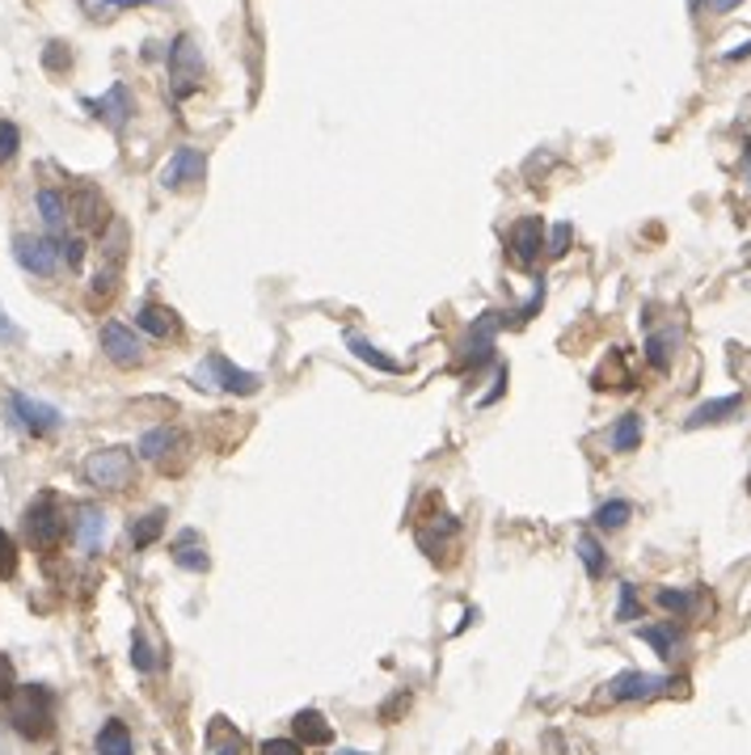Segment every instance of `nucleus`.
<instances>
[{
	"mask_svg": "<svg viewBox=\"0 0 751 755\" xmlns=\"http://www.w3.org/2000/svg\"><path fill=\"white\" fill-rule=\"evenodd\" d=\"M63 203H68V220H76V228H85V232H106L110 207H106V199H102V190L97 187H76Z\"/></svg>",
	"mask_w": 751,
	"mask_h": 755,
	"instance_id": "10",
	"label": "nucleus"
},
{
	"mask_svg": "<svg viewBox=\"0 0 751 755\" xmlns=\"http://www.w3.org/2000/svg\"><path fill=\"white\" fill-rule=\"evenodd\" d=\"M346 347H350V355H355L359 363H368V368H376V372H389V376H402V372H406V363H402V359L384 355L376 343L359 338V334H350V338H346Z\"/></svg>",
	"mask_w": 751,
	"mask_h": 755,
	"instance_id": "19",
	"label": "nucleus"
},
{
	"mask_svg": "<svg viewBox=\"0 0 751 755\" xmlns=\"http://www.w3.org/2000/svg\"><path fill=\"white\" fill-rule=\"evenodd\" d=\"M203 178H207V157L199 148H190V144H182L174 157L160 165V187L165 190H187L194 182H203Z\"/></svg>",
	"mask_w": 751,
	"mask_h": 755,
	"instance_id": "11",
	"label": "nucleus"
},
{
	"mask_svg": "<svg viewBox=\"0 0 751 755\" xmlns=\"http://www.w3.org/2000/svg\"><path fill=\"white\" fill-rule=\"evenodd\" d=\"M17 148H22V131L9 123V119H0V165H9V160L17 157Z\"/></svg>",
	"mask_w": 751,
	"mask_h": 755,
	"instance_id": "34",
	"label": "nucleus"
},
{
	"mask_svg": "<svg viewBox=\"0 0 751 755\" xmlns=\"http://www.w3.org/2000/svg\"><path fill=\"white\" fill-rule=\"evenodd\" d=\"M160 532H165V511H148V515L131 519V528H127V536H131V544H135V549L157 544Z\"/></svg>",
	"mask_w": 751,
	"mask_h": 755,
	"instance_id": "27",
	"label": "nucleus"
},
{
	"mask_svg": "<svg viewBox=\"0 0 751 755\" xmlns=\"http://www.w3.org/2000/svg\"><path fill=\"white\" fill-rule=\"evenodd\" d=\"M608 380H621L617 388H633V376H629L625 368H621V350H612V368L604 363V368L595 372V388H608Z\"/></svg>",
	"mask_w": 751,
	"mask_h": 755,
	"instance_id": "32",
	"label": "nucleus"
},
{
	"mask_svg": "<svg viewBox=\"0 0 751 755\" xmlns=\"http://www.w3.org/2000/svg\"><path fill=\"white\" fill-rule=\"evenodd\" d=\"M642 642H651L655 646L658 659H676V646H680V630H676V621H663V625H642Z\"/></svg>",
	"mask_w": 751,
	"mask_h": 755,
	"instance_id": "26",
	"label": "nucleus"
},
{
	"mask_svg": "<svg viewBox=\"0 0 751 755\" xmlns=\"http://www.w3.org/2000/svg\"><path fill=\"white\" fill-rule=\"evenodd\" d=\"M13 688H17V684H13V662L0 655V700H9Z\"/></svg>",
	"mask_w": 751,
	"mask_h": 755,
	"instance_id": "42",
	"label": "nucleus"
},
{
	"mask_svg": "<svg viewBox=\"0 0 751 755\" xmlns=\"http://www.w3.org/2000/svg\"><path fill=\"white\" fill-rule=\"evenodd\" d=\"M655 599H658V608H663V612H671L676 621H689L692 612L701 608V596H696V591H680V587H676V591H671V587H663Z\"/></svg>",
	"mask_w": 751,
	"mask_h": 755,
	"instance_id": "28",
	"label": "nucleus"
},
{
	"mask_svg": "<svg viewBox=\"0 0 751 755\" xmlns=\"http://www.w3.org/2000/svg\"><path fill=\"white\" fill-rule=\"evenodd\" d=\"M194 388H219V393H237V397H253L258 388H262V380L246 372V368H237V363H228L219 350H212L207 359H203V368L194 372Z\"/></svg>",
	"mask_w": 751,
	"mask_h": 755,
	"instance_id": "5",
	"label": "nucleus"
},
{
	"mask_svg": "<svg viewBox=\"0 0 751 755\" xmlns=\"http://www.w3.org/2000/svg\"><path fill=\"white\" fill-rule=\"evenodd\" d=\"M60 262H68V271H81V262H85V241H81V237H60Z\"/></svg>",
	"mask_w": 751,
	"mask_h": 755,
	"instance_id": "36",
	"label": "nucleus"
},
{
	"mask_svg": "<svg viewBox=\"0 0 751 755\" xmlns=\"http://www.w3.org/2000/svg\"><path fill=\"white\" fill-rule=\"evenodd\" d=\"M169 553H174V562L190 574H203V570L212 566V558H207V544H203V536L194 532V528H182V532L174 536V544H169Z\"/></svg>",
	"mask_w": 751,
	"mask_h": 755,
	"instance_id": "17",
	"label": "nucleus"
},
{
	"mask_svg": "<svg viewBox=\"0 0 751 755\" xmlns=\"http://www.w3.org/2000/svg\"><path fill=\"white\" fill-rule=\"evenodd\" d=\"M246 739L237 734V726H228L224 718H212L207 726V755H241Z\"/></svg>",
	"mask_w": 751,
	"mask_h": 755,
	"instance_id": "22",
	"label": "nucleus"
},
{
	"mask_svg": "<svg viewBox=\"0 0 751 755\" xmlns=\"http://www.w3.org/2000/svg\"><path fill=\"white\" fill-rule=\"evenodd\" d=\"M338 755H363V752H338Z\"/></svg>",
	"mask_w": 751,
	"mask_h": 755,
	"instance_id": "47",
	"label": "nucleus"
},
{
	"mask_svg": "<svg viewBox=\"0 0 751 755\" xmlns=\"http://www.w3.org/2000/svg\"><path fill=\"white\" fill-rule=\"evenodd\" d=\"M9 409H13V418H17L31 435H51V431H60L63 427L60 409L38 402V397H26V393H9Z\"/></svg>",
	"mask_w": 751,
	"mask_h": 755,
	"instance_id": "13",
	"label": "nucleus"
},
{
	"mask_svg": "<svg viewBox=\"0 0 751 755\" xmlns=\"http://www.w3.org/2000/svg\"><path fill=\"white\" fill-rule=\"evenodd\" d=\"M540 304H545V279H536V287H533V296H528V304L524 309H515V325H524V321H533L536 313H540Z\"/></svg>",
	"mask_w": 751,
	"mask_h": 755,
	"instance_id": "38",
	"label": "nucleus"
},
{
	"mask_svg": "<svg viewBox=\"0 0 751 755\" xmlns=\"http://www.w3.org/2000/svg\"><path fill=\"white\" fill-rule=\"evenodd\" d=\"M131 662H135V671H144V675L157 671V655H153V646L144 642V633L131 637Z\"/></svg>",
	"mask_w": 751,
	"mask_h": 755,
	"instance_id": "33",
	"label": "nucleus"
},
{
	"mask_svg": "<svg viewBox=\"0 0 751 755\" xmlns=\"http://www.w3.org/2000/svg\"><path fill=\"white\" fill-rule=\"evenodd\" d=\"M608 443H612V452H637V443H642V414H621L617 422H612V431H608Z\"/></svg>",
	"mask_w": 751,
	"mask_h": 755,
	"instance_id": "25",
	"label": "nucleus"
},
{
	"mask_svg": "<svg viewBox=\"0 0 751 755\" xmlns=\"http://www.w3.org/2000/svg\"><path fill=\"white\" fill-rule=\"evenodd\" d=\"M17 570V549H13V536L0 528V578H13Z\"/></svg>",
	"mask_w": 751,
	"mask_h": 755,
	"instance_id": "37",
	"label": "nucleus"
},
{
	"mask_svg": "<svg viewBox=\"0 0 751 755\" xmlns=\"http://www.w3.org/2000/svg\"><path fill=\"white\" fill-rule=\"evenodd\" d=\"M574 549H579V562H583V570H587L592 578H604V574H608V558H604V544H599L592 532L579 536V540H574Z\"/></svg>",
	"mask_w": 751,
	"mask_h": 755,
	"instance_id": "30",
	"label": "nucleus"
},
{
	"mask_svg": "<svg viewBox=\"0 0 751 755\" xmlns=\"http://www.w3.org/2000/svg\"><path fill=\"white\" fill-rule=\"evenodd\" d=\"M291 730H296V743H300V747H330V743H334V726L325 722L317 709H300L296 722H291Z\"/></svg>",
	"mask_w": 751,
	"mask_h": 755,
	"instance_id": "18",
	"label": "nucleus"
},
{
	"mask_svg": "<svg viewBox=\"0 0 751 755\" xmlns=\"http://www.w3.org/2000/svg\"><path fill=\"white\" fill-rule=\"evenodd\" d=\"M506 245H511V262L520 271H533L540 262V250H545V224H540V216H524V220L511 224Z\"/></svg>",
	"mask_w": 751,
	"mask_h": 755,
	"instance_id": "12",
	"label": "nucleus"
},
{
	"mask_svg": "<svg viewBox=\"0 0 751 755\" xmlns=\"http://www.w3.org/2000/svg\"><path fill=\"white\" fill-rule=\"evenodd\" d=\"M22 528H26V540L34 549H56L68 536V515L60 511V499L56 494H38L26 506V515H22Z\"/></svg>",
	"mask_w": 751,
	"mask_h": 755,
	"instance_id": "3",
	"label": "nucleus"
},
{
	"mask_svg": "<svg viewBox=\"0 0 751 755\" xmlns=\"http://www.w3.org/2000/svg\"><path fill=\"white\" fill-rule=\"evenodd\" d=\"M9 726L22 734V739H47L56 730V696L47 693L43 684H26V688H13L9 696Z\"/></svg>",
	"mask_w": 751,
	"mask_h": 755,
	"instance_id": "1",
	"label": "nucleus"
},
{
	"mask_svg": "<svg viewBox=\"0 0 751 755\" xmlns=\"http://www.w3.org/2000/svg\"><path fill=\"white\" fill-rule=\"evenodd\" d=\"M165 60H169V85H174V97H178V101L203 89V51L194 47L190 34H178V38L169 43Z\"/></svg>",
	"mask_w": 751,
	"mask_h": 755,
	"instance_id": "4",
	"label": "nucleus"
},
{
	"mask_svg": "<svg viewBox=\"0 0 751 755\" xmlns=\"http://www.w3.org/2000/svg\"><path fill=\"white\" fill-rule=\"evenodd\" d=\"M637 612H642V603H637L633 583H621V608H617V621H637Z\"/></svg>",
	"mask_w": 751,
	"mask_h": 755,
	"instance_id": "39",
	"label": "nucleus"
},
{
	"mask_svg": "<svg viewBox=\"0 0 751 755\" xmlns=\"http://www.w3.org/2000/svg\"><path fill=\"white\" fill-rule=\"evenodd\" d=\"M13 257H17V266L22 271H31L38 279H51L56 271H60V241H51V237H13Z\"/></svg>",
	"mask_w": 751,
	"mask_h": 755,
	"instance_id": "8",
	"label": "nucleus"
},
{
	"mask_svg": "<svg viewBox=\"0 0 751 755\" xmlns=\"http://www.w3.org/2000/svg\"><path fill=\"white\" fill-rule=\"evenodd\" d=\"M81 472H85V481L94 490L119 494V490H127L135 481V456H131V447H94L85 456Z\"/></svg>",
	"mask_w": 751,
	"mask_h": 755,
	"instance_id": "2",
	"label": "nucleus"
},
{
	"mask_svg": "<svg viewBox=\"0 0 751 755\" xmlns=\"http://www.w3.org/2000/svg\"><path fill=\"white\" fill-rule=\"evenodd\" d=\"M502 325H506L502 313H481L473 321V329L465 334V343H461V355H456V372H477L481 363L494 359V338H499Z\"/></svg>",
	"mask_w": 751,
	"mask_h": 755,
	"instance_id": "6",
	"label": "nucleus"
},
{
	"mask_svg": "<svg viewBox=\"0 0 751 755\" xmlns=\"http://www.w3.org/2000/svg\"><path fill=\"white\" fill-rule=\"evenodd\" d=\"M680 343V334L676 329H663V334H651L646 338V363L655 368V372H667L671 368V347Z\"/></svg>",
	"mask_w": 751,
	"mask_h": 755,
	"instance_id": "31",
	"label": "nucleus"
},
{
	"mask_svg": "<svg viewBox=\"0 0 751 755\" xmlns=\"http://www.w3.org/2000/svg\"><path fill=\"white\" fill-rule=\"evenodd\" d=\"M592 519H595V528H599V532H621L629 519H633V503H625V499H612V503L599 506Z\"/></svg>",
	"mask_w": 751,
	"mask_h": 755,
	"instance_id": "29",
	"label": "nucleus"
},
{
	"mask_svg": "<svg viewBox=\"0 0 751 755\" xmlns=\"http://www.w3.org/2000/svg\"><path fill=\"white\" fill-rule=\"evenodd\" d=\"M102 355L115 368H140L144 363V343L135 338V329H127L119 321H106L102 325Z\"/></svg>",
	"mask_w": 751,
	"mask_h": 755,
	"instance_id": "14",
	"label": "nucleus"
},
{
	"mask_svg": "<svg viewBox=\"0 0 751 755\" xmlns=\"http://www.w3.org/2000/svg\"><path fill=\"white\" fill-rule=\"evenodd\" d=\"M735 4H743V0H696V9H710V13H730Z\"/></svg>",
	"mask_w": 751,
	"mask_h": 755,
	"instance_id": "45",
	"label": "nucleus"
},
{
	"mask_svg": "<svg viewBox=\"0 0 751 755\" xmlns=\"http://www.w3.org/2000/svg\"><path fill=\"white\" fill-rule=\"evenodd\" d=\"M68 60H72V56L63 51V43H47V56H43V63H47L51 72H60V68H63Z\"/></svg>",
	"mask_w": 751,
	"mask_h": 755,
	"instance_id": "41",
	"label": "nucleus"
},
{
	"mask_svg": "<svg viewBox=\"0 0 751 755\" xmlns=\"http://www.w3.org/2000/svg\"><path fill=\"white\" fill-rule=\"evenodd\" d=\"M743 409V393H730V397H718V402H705V406H696L689 414V431H701V427H714V422H726L730 414H739Z\"/></svg>",
	"mask_w": 751,
	"mask_h": 755,
	"instance_id": "20",
	"label": "nucleus"
},
{
	"mask_svg": "<svg viewBox=\"0 0 751 755\" xmlns=\"http://www.w3.org/2000/svg\"><path fill=\"white\" fill-rule=\"evenodd\" d=\"M135 329H144L148 338H178L182 334V321H178V313L174 309H165V304H140L135 309Z\"/></svg>",
	"mask_w": 751,
	"mask_h": 755,
	"instance_id": "16",
	"label": "nucleus"
},
{
	"mask_svg": "<svg viewBox=\"0 0 751 755\" xmlns=\"http://www.w3.org/2000/svg\"><path fill=\"white\" fill-rule=\"evenodd\" d=\"M684 693V680H663L655 671H621L617 680H608V700L633 705V700H655L658 693Z\"/></svg>",
	"mask_w": 751,
	"mask_h": 755,
	"instance_id": "7",
	"label": "nucleus"
},
{
	"mask_svg": "<svg viewBox=\"0 0 751 755\" xmlns=\"http://www.w3.org/2000/svg\"><path fill=\"white\" fill-rule=\"evenodd\" d=\"M570 241H574V228H570V224H553L545 253H549V257H565V253H570Z\"/></svg>",
	"mask_w": 751,
	"mask_h": 755,
	"instance_id": "35",
	"label": "nucleus"
},
{
	"mask_svg": "<svg viewBox=\"0 0 751 755\" xmlns=\"http://www.w3.org/2000/svg\"><path fill=\"white\" fill-rule=\"evenodd\" d=\"M97 755H135L131 730L119 718H110V722L97 730Z\"/></svg>",
	"mask_w": 751,
	"mask_h": 755,
	"instance_id": "24",
	"label": "nucleus"
},
{
	"mask_svg": "<svg viewBox=\"0 0 751 755\" xmlns=\"http://www.w3.org/2000/svg\"><path fill=\"white\" fill-rule=\"evenodd\" d=\"M85 110L94 115L97 123H106L110 131H123L135 115V97L127 89V81H115L102 97H85Z\"/></svg>",
	"mask_w": 751,
	"mask_h": 755,
	"instance_id": "9",
	"label": "nucleus"
},
{
	"mask_svg": "<svg viewBox=\"0 0 751 755\" xmlns=\"http://www.w3.org/2000/svg\"><path fill=\"white\" fill-rule=\"evenodd\" d=\"M68 528H72V540H76L85 553H97L102 540H106V511L94 503L76 506V519H72Z\"/></svg>",
	"mask_w": 751,
	"mask_h": 755,
	"instance_id": "15",
	"label": "nucleus"
},
{
	"mask_svg": "<svg viewBox=\"0 0 751 755\" xmlns=\"http://www.w3.org/2000/svg\"><path fill=\"white\" fill-rule=\"evenodd\" d=\"M502 388H506V368H499V372H494V388L481 397V406H494V402L502 397Z\"/></svg>",
	"mask_w": 751,
	"mask_h": 755,
	"instance_id": "44",
	"label": "nucleus"
},
{
	"mask_svg": "<svg viewBox=\"0 0 751 755\" xmlns=\"http://www.w3.org/2000/svg\"><path fill=\"white\" fill-rule=\"evenodd\" d=\"M34 203H38V216H43V224H47V232H56V237H60L63 224H68V203H63L60 190L43 187L38 194H34Z\"/></svg>",
	"mask_w": 751,
	"mask_h": 755,
	"instance_id": "23",
	"label": "nucleus"
},
{
	"mask_svg": "<svg viewBox=\"0 0 751 755\" xmlns=\"http://www.w3.org/2000/svg\"><path fill=\"white\" fill-rule=\"evenodd\" d=\"M174 447H182V435H178L174 427H153V431L140 440V456H144V460H157V465H165Z\"/></svg>",
	"mask_w": 751,
	"mask_h": 755,
	"instance_id": "21",
	"label": "nucleus"
},
{
	"mask_svg": "<svg viewBox=\"0 0 751 755\" xmlns=\"http://www.w3.org/2000/svg\"><path fill=\"white\" fill-rule=\"evenodd\" d=\"M0 343H4V347H13V343H22V329H17L13 321H9V313H4V309H0Z\"/></svg>",
	"mask_w": 751,
	"mask_h": 755,
	"instance_id": "43",
	"label": "nucleus"
},
{
	"mask_svg": "<svg viewBox=\"0 0 751 755\" xmlns=\"http://www.w3.org/2000/svg\"><path fill=\"white\" fill-rule=\"evenodd\" d=\"M258 755H305V747H300L296 739H266V743L258 747Z\"/></svg>",
	"mask_w": 751,
	"mask_h": 755,
	"instance_id": "40",
	"label": "nucleus"
},
{
	"mask_svg": "<svg viewBox=\"0 0 751 755\" xmlns=\"http://www.w3.org/2000/svg\"><path fill=\"white\" fill-rule=\"evenodd\" d=\"M115 9H135V4H153V0H110Z\"/></svg>",
	"mask_w": 751,
	"mask_h": 755,
	"instance_id": "46",
	"label": "nucleus"
}]
</instances>
